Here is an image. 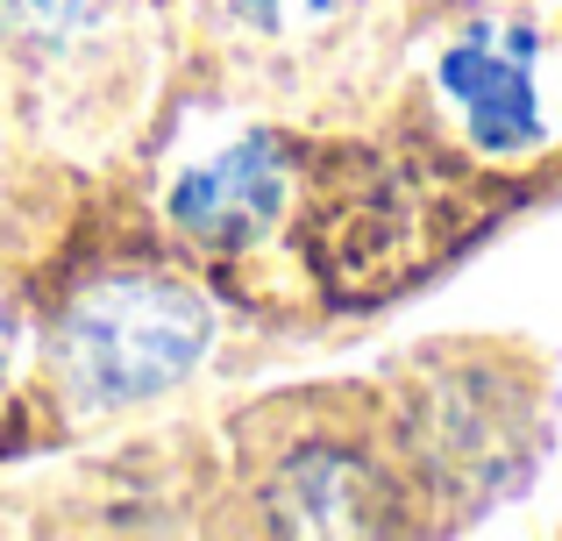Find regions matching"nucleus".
Segmentation results:
<instances>
[{"label":"nucleus","instance_id":"nucleus-1","mask_svg":"<svg viewBox=\"0 0 562 541\" xmlns=\"http://www.w3.org/2000/svg\"><path fill=\"white\" fill-rule=\"evenodd\" d=\"M206 349H214V306L157 271H122L86 285L57 328L65 392L86 414H122V406L186 385Z\"/></svg>","mask_w":562,"mask_h":541},{"label":"nucleus","instance_id":"nucleus-2","mask_svg":"<svg viewBox=\"0 0 562 541\" xmlns=\"http://www.w3.org/2000/svg\"><path fill=\"white\" fill-rule=\"evenodd\" d=\"M435 86L470 143L492 157H520L549 136V43L520 22H477L441 50Z\"/></svg>","mask_w":562,"mask_h":541},{"label":"nucleus","instance_id":"nucleus-3","mask_svg":"<svg viewBox=\"0 0 562 541\" xmlns=\"http://www.w3.org/2000/svg\"><path fill=\"white\" fill-rule=\"evenodd\" d=\"M285 200H292L285 150H278L271 136H243V143H228V150L186 165L179 179H171L165 207L192 243H206V250H243V243H257V236L278 228Z\"/></svg>","mask_w":562,"mask_h":541},{"label":"nucleus","instance_id":"nucleus-4","mask_svg":"<svg viewBox=\"0 0 562 541\" xmlns=\"http://www.w3.org/2000/svg\"><path fill=\"white\" fill-rule=\"evenodd\" d=\"M122 29V0H0V36L29 65H86Z\"/></svg>","mask_w":562,"mask_h":541},{"label":"nucleus","instance_id":"nucleus-5","mask_svg":"<svg viewBox=\"0 0 562 541\" xmlns=\"http://www.w3.org/2000/svg\"><path fill=\"white\" fill-rule=\"evenodd\" d=\"M221 8L243 29H257V36H321V29H335L357 0H221Z\"/></svg>","mask_w":562,"mask_h":541},{"label":"nucleus","instance_id":"nucleus-6","mask_svg":"<svg viewBox=\"0 0 562 541\" xmlns=\"http://www.w3.org/2000/svg\"><path fill=\"white\" fill-rule=\"evenodd\" d=\"M8 357H14V328H8V314H0V385H8Z\"/></svg>","mask_w":562,"mask_h":541}]
</instances>
